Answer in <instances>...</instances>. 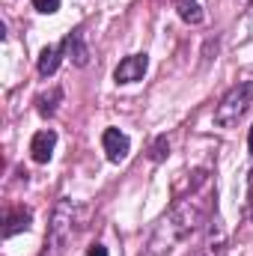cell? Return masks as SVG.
Listing matches in <instances>:
<instances>
[{"label":"cell","mask_w":253,"mask_h":256,"mask_svg":"<svg viewBox=\"0 0 253 256\" xmlns=\"http://www.w3.org/2000/svg\"><path fill=\"white\" fill-rule=\"evenodd\" d=\"M208 173L196 170V179L190 185L188 196L176 200V206L161 218V224L155 226L152 238H149V256H170L179 244H185L190 236H196L208 218Z\"/></svg>","instance_id":"6da1fadb"},{"label":"cell","mask_w":253,"mask_h":256,"mask_svg":"<svg viewBox=\"0 0 253 256\" xmlns=\"http://www.w3.org/2000/svg\"><path fill=\"white\" fill-rule=\"evenodd\" d=\"M253 104V80H238L214 108V126L220 128H232L238 126V120L250 110Z\"/></svg>","instance_id":"7a4b0ae2"},{"label":"cell","mask_w":253,"mask_h":256,"mask_svg":"<svg viewBox=\"0 0 253 256\" xmlns=\"http://www.w3.org/2000/svg\"><path fill=\"white\" fill-rule=\"evenodd\" d=\"M74 214H78V206L72 200H60L54 214H51V224H48V254L51 256H60L66 250V244L72 242L74 236Z\"/></svg>","instance_id":"3957f363"},{"label":"cell","mask_w":253,"mask_h":256,"mask_svg":"<svg viewBox=\"0 0 253 256\" xmlns=\"http://www.w3.org/2000/svg\"><path fill=\"white\" fill-rule=\"evenodd\" d=\"M146 68H149V57H146V54H131V57H126L122 63L114 68V80H116V84H134V80H143Z\"/></svg>","instance_id":"277c9868"},{"label":"cell","mask_w":253,"mask_h":256,"mask_svg":"<svg viewBox=\"0 0 253 256\" xmlns=\"http://www.w3.org/2000/svg\"><path fill=\"white\" fill-rule=\"evenodd\" d=\"M224 250H226V226H224L220 214H212L206 244L200 248V254L196 256H224Z\"/></svg>","instance_id":"5b68a950"},{"label":"cell","mask_w":253,"mask_h":256,"mask_svg":"<svg viewBox=\"0 0 253 256\" xmlns=\"http://www.w3.org/2000/svg\"><path fill=\"white\" fill-rule=\"evenodd\" d=\"M54 146H57V131H54V128L36 131L33 140H30V158H33L36 164H48L51 155H54Z\"/></svg>","instance_id":"8992f818"},{"label":"cell","mask_w":253,"mask_h":256,"mask_svg":"<svg viewBox=\"0 0 253 256\" xmlns=\"http://www.w3.org/2000/svg\"><path fill=\"white\" fill-rule=\"evenodd\" d=\"M102 146L108 152V161H114V164H120L128 152H131V140H128V134H122L120 128H108L102 134Z\"/></svg>","instance_id":"52a82bcc"},{"label":"cell","mask_w":253,"mask_h":256,"mask_svg":"<svg viewBox=\"0 0 253 256\" xmlns=\"http://www.w3.org/2000/svg\"><path fill=\"white\" fill-rule=\"evenodd\" d=\"M66 51H68V57H72V63L74 66H90V48H86V39H84V30H72L68 36H66Z\"/></svg>","instance_id":"ba28073f"},{"label":"cell","mask_w":253,"mask_h":256,"mask_svg":"<svg viewBox=\"0 0 253 256\" xmlns=\"http://www.w3.org/2000/svg\"><path fill=\"white\" fill-rule=\"evenodd\" d=\"M30 220H33L30 208H24V206H15V208H9V212H6V224H3V236L9 238V236H15V232H24V230H30Z\"/></svg>","instance_id":"9c48e42d"},{"label":"cell","mask_w":253,"mask_h":256,"mask_svg":"<svg viewBox=\"0 0 253 256\" xmlns=\"http://www.w3.org/2000/svg\"><path fill=\"white\" fill-rule=\"evenodd\" d=\"M63 51H66V45H48V48L39 54V74H42V78H51V74L60 68Z\"/></svg>","instance_id":"30bf717a"},{"label":"cell","mask_w":253,"mask_h":256,"mask_svg":"<svg viewBox=\"0 0 253 256\" xmlns=\"http://www.w3.org/2000/svg\"><path fill=\"white\" fill-rule=\"evenodd\" d=\"M176 12H179V18L185 21V24H202V6L196 3V0H176Z\"/></svg>","instance_id":"8fae6325"},{"label":"cell","mask_w":253,"mask_h":256,"mask_svg":"<svg viewBox=\"0 0 253 256\" xmlns=\"http://www.w3.org/2000/svg\"><path fill=\"white\" fill-rule=\"evenodd\" d=\"M60 98H63V90H60V86H54L51 92H42V96L36 98V110H39L42 116H54V114H57Z\"/></svg>","instance_id":"7c38bea8"},{"label":"cell","mask_w":253,"mask_h":256,"mask_svg":"<svg viewBox=\"0 0 253 256\" xmlns=\"http://www.w3.org/2000/svg\"><path fill=\"white\" fill-rule=\"evenodd\" d=\"M167 155H170V140L161 134V137H155V143H152V149H149V158L158 164V161H164Z\"/></svg>","instance_id":"4fadbf2b"},{"label":"cell","mask_w":253,"mask_h":256,"mask_svg":"<svg viewBox=\"0 0 253 256\" xmlns=\"http://www.w3.org/2000/svg\"><path fill=\"white\" fill-rule=\"evenodd\" d=\"M33 9L42 12V15H54L60 9V0H33Z\"/></svg>","instance_id":"5bb4252c"},{"label":"cell","mask_w":253,"mask_h":256,"mask_svg":"<svg viewBox=\"0 0 253 256\" xmlns=\"http://www.w3.org/2000/svg\"><path fill=\"white\" fill-rule=\"evenodd\" d=\"M86 256H108V248H104V244H92V248L86 250Z\"/></svg>","instance_id":"9a60e30c"},{"label":"cell","mask_w":253,"mask_h":256,"mask_svg":"<svg viewBox=\"0 0 253 256\" xmlns=\"http://www.w3.org/2000/svg\"><path fill=\"white\" fill-rule=\"evenodd\" d=\"M248 146H250V155H253V126H250V134H248Z\"/></svg>","instance_id":"2e32d148"},{"label":"cell","mask_w":253,"mask_h":256,"mask_svg":"<svg viewBox=\"0 0 253 256\" xmlns=\"http://www.w3.org/2000/svg\"><path fill=\"white\" fill-rule=\"evenodd\" d=\"M250 218H253V212H250Z\"/></svg>","instance_id":"e0dca14e"}]
</instances>
